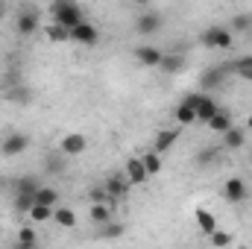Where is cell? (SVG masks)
Returning <instances> with one entry per match:
<instances>
[{"label":"cell","instance_id":"17","mask_svg":"<svg viewBox=\"0 0 252 249\" xmlns=\"http://www.w3.org/2000/svg\"><path fill=\"white\" fill-rule=\"evenodd\" d=\"M223 138V147L226 150H244V141H247V135H244V126H232L226 135H220Z\"/></svg>","mask_w":252,"mask_h":249},{"label":"cell","instance_id":"4","mask_svg":"<svg viewBox=\"0 0 252 249\" xmlns=\"http://www.w3.org/2000/svg\"><path fill=\"white\" fill-rule=\"evenodd\" d=\"M135 30H138L141 35L158 32V30H161V15H158L156 9H144V12L138 15V21H135Z\"/></svg>","mask_w":252,"mask_h":249},{"label":"cell","instance_id":"37","mask_svg":"<svg viewBox=\"0 0 252 249\" xmlns=\"http://www.w3.org/2000/svg\"><path fill=\"white\" fill-rule=\"evenodd\" d=\"M6 100H30L24 88H6Z\"/></svg>","mask_w":252,"mask_h":249},{"label":"cell","instance_id":"11","mask_svg":"<svg viewBox=\"0 0 252 249\" xmlns=\"http://www.w3.org/2000/svg\"><path fill=\"white\" fill-rule=\"evenodd\" d=\"M85 147H88V141H85V135H79V132H70V135H64L62 144H59L62 156H79Z\"/></svg>","mask_w":252,"mask_h":249},{"label":"cell","instance_id":"24","mask_svg":"<svg viewBox=\"0 0 252 249\" xmlns=\"http://www.w3.org/2000/svg\"><path fill=\"white\" fill-rule=\"evenodd\" d=\"M141 164H144L147 176H156V173L161 170V156H158V153H144V156H141Z\"/></svg>","mask_w":252,"mask_h":249},{"label":"cell","instance_id":"8","mask_svg":"<svg viewBox=\"0 0 252 249\" xmlns=\"http://www.w3.org/2000/svg\"><path fill=\"white\" fill-rule=\"evenodd\" d=\"M247 193H250V190H247V182H244L241 176L226 179V185H223V196H226L229 202H235V205H238V202H244V199H247Z\"/></svg>","mask_w":252,"mask_h":249},{"label":"cell","instance_id":"27","mask_svg":"<svg viewBox=\"0 0 252 249\" xmlns=\"http://www.w3.org/2000/svg\"><path fill=\"white\" fill-rule=\"evenodd\" d=\"M35 205V196L32 193H15V211L18 214H30Z\"/></svg>","mask_w":252,"mask_h":249},{"label":"cell","instance_id":"3","mask_svg":"<svg viewBox=\"0 0 252 249\" xmlns=\"http://www.w3.org/2000/svg\"><path fill=\"white\" fill-rule=\"evenodd\" d=\"M27 147H30V138H27L24 132H9V135L0 141V156L12 158V156H21Z\"/></svg>","mask_w":252,"mask_h":249},{"label":"cell","instance_id":"23","mask_svg":"<svg viewBox=\"0 0 252 249\" xmlns=\"http://www.w3.org/2000/svg\"><path fill=\"white\" fill-rule=\"evenodd\" d=\"M217 156H220L217 147H205V150H199V153L193 156V161H196V167H208V164L217 161Z\"/></svg>","mask_w":252,"mask_h":249},{"label":"cell","instance_id":"12","mask_svg":"<svg viewBox=\"0 0 252 249\" xmlns=\"http://www.w3.org/2000/svg\"><path fill=\"white\" fill-rule=\"evenodd\" d=\"M103 190H106L109 196L124 199V196H129V182H126V176H109V179L103 182Z\"/></svg>","mask_w":252,"mask_h":249},{"label":"cell","instance_id":"1","mask_svg":"<svg viewBox=\"0 0 252 249\" xmlns=\"http://www.w3.org/2000/svg\"><path fill=\"white\" fill-rule=\"evenodd\" d=\"M50 15H53V24L64 27L67 32H70L73 27L85 24L82 6H79V3H70V0H56V3H50Z\"/></svg>","mask_w":252,"mask_h":249},{"label":"cell","instance_id":"21","mask_svg":"<svg viewBox=\"0 0 252 249\" xmlns=\"http://www.w3.org/2000/svg\"><path fill=\"white\" fill-rule=\"evenodd\" d=\"M12 187H15V193H32L35 196V190H38V179L35 176H21V179H15L12 182Z\"/></svg>","mask_w":252,"mask_h":249},{"label":"cell","instance_id":"5","mask_svg":"<svg viewBox=\"0 0 252 249\" xmlns=\"http://www.w3.org/2000/svg\"><path fill=\"white\" fill-rule=\"evenodd\" d=\"M18 32L21 35H32L35 30H38V9L35 6H24L21 12H18Z\"/></svg>","mask_w":252,"mask_h":249},{"label":"cell","instance_id":"15","mask_svg":"<svg viewBox=\"0 0 252 249\" xmlns=\"http://www.w3.org/2000/svg\"><path fill=\"white\" fill-rule=\"evenodd\" d=\"M232 126H235V124H232V112L220 106V109H217V115L211 118V124H208V129H211V132H220V135H226V132H229Z\"/></svg>","mask_w":252,"mask_h":249},{"label":"cell","instance_id":"13","mask_svg":"<svg viewBox=\"0 0 252 249\" xmlns=\"http://www.w3.org/2000/svg\"><path fill=\"white\" fill-rule=\"evenodd\" d=\"M179 141V132L176 129H161L158 135H156V147H153V153H167V150H173V144Z\"/></svg>","mask_w":252,"mask_h":249},{"label":"cell","instance_id":"7","mask_svg":"<svg viewBox=\"0 0 252 249\" xmlns=\"http://www.w3.org/2000/svg\"><path fill=\"white\" fill-rule=\"evenodd\" d=\"M70 41H76V44H88V47H91V44H97V41H100V32H97V27H94V24H88V21H85V24H79V27H73V30H70Z\"/></svg>","mask_w":252,"mask_h":249},{"label":"cell","instance_id":"19","mask_svg":"<svg viewBox=\"0 0 252 249\" xmlns=\"http://www.w3.org/2000/svg\"><path fill=\"white\" fill-rule=\"evenodd\" d=\"M158 67H161L164 73H179V70L185 67V56H182V53H164Z\"/></svg>","mask_w":252,"mask_h":249},{"label":"cell","instance_id":"38","mask_svg":"<svg viewBox=\"0 0 252 249\" xmlns=\"http://www.w3.org/2000/svg\"><path fill=\"white\" fill-rule=\"evenodd\" d=\"M6 15H9V6H6V3H3V0H0V21H3V18H6Z\"/></svg>","mask_w":252,"mask_h":249},{"label":"cell","instance_id":"18","mask_svg":"<svg viewBox=\"0 0 252 249\" xmlns=\"http://www.w3.org/2000/svg\"><path fill=\"white\" fill-rule=\"evenodd\" d=\"M217 109H220V106H217L211 97H202V103L196 106V124H205V126H208V124H211V118L217 115Z\"/></svg>","mask_w":252,"mask_h":249},{"label":"cell","instance_id":"34","mask_svg":"<svg viewBox=\"0 0 252 249\" xmlns=\"http://www.w3.org/2000/svg\"><path fill=\"white\" fill-rule=\"evenodd\" d=\"M91 199H94V205H109V193L103 190V187H91Z\"/></svg>","mask_w":252,"mask_h":249},{"label":"cell","instance_id":"22","mask_svg":"<svg viewBox=\"0 0 252 249\" xmlns=\"http://www.w3.org/2000/svg\"><path fill=\"white\" fill-rule=\"evenodd\" d=\"M124 232H126L124 223H106V226L97 229V238H103V241H118Z\"/></svg>","mask_w":252,"mask_h":249},{"label":"cell","instance_id":"30","mask_svg":"<svg viewBox=\"0 0 252 249\" xmlns=\"http://www.w3.org/2000/svg\"><path fill=\"white\" fill-rule=\"evenodd\" d=\"M229 67H235V73H238V76L252 79V56H244V59H238V62L229 64Z\"/></svg>","mask_w":252,"mask_h":249},{"label":"cell","instance_id":"6","mask_svg":"<svg viewBox=\"0 0 252 249\" xmlns=\"http://www.w3.org/2000/svg\"><path fill=\"white\" fill-rule=\"evenodd\" d=\"M226 73H229V67H226V64L202 70V76H199V88H202V91H214V88H220V85H223V79H226Z\"/></svg>","mask_w":252,"mask_h":249},{"label":"cell","instance_id":"29","mask_svg":"<svg viewBox=\"0 0 252 249\" xmlns=\"http://www.w3.org/2000/svg\"><path fill=\"white\" fill-rule=\"evenodd\" d=\"M44 32H47V38H50V41H70V32H67L64 27H59V24H47V27H44Z\"/></svg>","mask_w":252,"mask_h":249},{"label":"cell","instance_id":"9","mask_svg":"<svg viewBox=\"0 0 252 249\" xmlns=\"http://www.w3.org/2000/svg\"><path fill=\"white\" fill-rule=\"evenodd\" d=\"M132 56H135L138 62L144 64V67H158V64H161V56H164V53H161L158 47L141 44V47H135V50H132Z\"/></svg>","mask_w":252,"mask_h":249},{"label":"cell","instance_id":"25","mask_svg":"<svg viewBox=\"0 0 252 249\" xmlns=\"http://www.w3.org/2000/svg\"><path fill=\"white\" fill-rule=\"evenodd\" d=\"M173 118L179 121V126H190V124H196V112H193V109H188L185 103H179V106L173 109Z\"/></svg>","mask_w":252,"mask_h":249},{"label":"cell","instance_id":"33","mask_svg":"<svg viewBox=\"0 0 252 249\" xmlns=\"http://www.w3.org/2000/svg\"><path fill=\"white\" fill-rule=\"evenodd\" d=\"M229 244H232V235H229V232H223V229H217V232L211 235V247L223 249V247H229Z\"/></svg>","mask_w":252,"mask_h":249},{"label":"cell","instance_id":"35","mask_svg":"<svg viewBox=\"0 0 252 249\" xmlns=\"http://www.w3.org/2000/svg\"><path fill=\"white\" fill-rule=\"evenodd\" d=\"M232 27H235V30H250L252 18L250 15H235V18H232Z\"/></svg>","mask_w":252,"mask_h":249},{"label":"cell","instance_id":"2","mask_svg":"<svg viewBox=\"0 0 252 249\" xmlns=\"http://www.w3.org/2000/svg\"><path fill=\"white\" fill-rule=\"evenodd\" d=\"M199 44L208 47V50H229V47L235 44V38H232V30L214 24V27H208V30L199 35Z\"/></svg>","mask_w":252,"mask_h":249},{"label":"cell","instance_id":"32","mask_svg":"<svg viewBox=\"0 0 252 249\" xmlns=\"http://www.w3.org/2000/svg\"><path fill=\"white\" fill-rule=\"evenodd\" d=\"M18 241L24 244V247H30V249H35V232H32V226H24L21 232H18Z\"/></svg>","mask_w":252,"mask_h":249},{"label":"cell","instance_id":"39","mask_svg":"<svg viewBox=\"0 0 252 249\" xmlns=\"http://www.w3.org/2000/svg\"><path fill=\"white\" fill-rule=\"evenodd\" d=\"M247 129H250V132H252V115H250V121H247Z\"/></svg>","mask_w":252,"mask_h":249},{"label":"cell","instance_id":"16","mask_svg":"<svg viewBox=\"0 0 252 249\" xmlns=\"http://www.w3.org/2000/svg\"><path fill=\"white\" fill-rule=\"evenodd\" d=\"M35 205H47V208H59V190L50 185H41L35 190Z\"/></svg>","mask_w":252,"mask_h":249},{"label":"cell","instance_id":"40","mask_svg":"<svg viewBox=\"0 0 252 249\" xmlns=\"http://www.w3.org/2000/svg\"><path fill=\"white\" fill-rule=\"evenodd\" d=\"M12 249H30V247H24V244H18V247H12Z\"/></svg>","mask_w":252,"mask_h":249},{"label":"cell","instance_id":"20","mask_svg":"<svg viewBox=\"0 0 252 249\" xmlns=\"http://www.w3.org/2000/svg\"><path fill=\"white\" fill-rule=\"evenodd\" d=\"M53 220H56V226H62V229H73V226H76V214H73V208H67V205L53 208Z\"/></svg>","mask_w":252,"mask_h":249},{"label":"cell","instance_id":"28","mask_svg":"<svg viewBox=\"0 0 252 249\" xmlns=\"http://www.w3.org/2000/svg\"><path fill=\"white\" fill-rule=\"evenodd\" d=\"M91 220H94L97 226L112 223V211H109V205H91Z\"/></svg>","mask_w":252,"mask_h":249},{"label":"cell","instance_id":"41","mask_svg":"<svg viewBox=\"0 0 252 249\" xmlns=\"http://www.w3.org/2000/svg\"><path fill=\"white\" fill-rule=\"evenodd\" d=\"M238 249H250V247H238Z\"/></svg>","mask_w":252,"mask_h":249},{"label":"cell","instance_id":"36","mask_svg":"<svg viewBox=\"0 0 252 249\" xmlns=\"http://www.w3.org/2000/svg\"><path fill=\"white\" fill-rule=\"evenodd\" d=\"M202 97H205V94H185V100H182V103H185L188 109H193V112H196V106L202 103Z\"/></svg>","mask_w":252,"mask_h":249},{"label":"cell","instance_id":"26","mask_svg":"<svg viewBox=\"0 0 252 249\" xmlns=\"http://www.w3.org/2000/svg\"><path fill=\"white\" fill-rule=\"evenodd\" d=\"M44 170H47V173H64V170H67V161H64L62 156L50 153V156L44 158Z\"/></svg>","mask_w":252,"mask_h":249},{"label":"cell","instance_id":"14","mask_svg":"<svg viewBox=\"0 0 252 249\" xmlns=\"http://www.w3.org/2000/svg\"><path fill=\"white\" fill-rule=\"evenodd\" d=\"M193 217H196V226H199V232H202V235H208V238H211V235L217 232V220H214V214H211L208 208H196V211H193Z\"/></svg>","mask_w":252,"mask_h":249},{"label":"cell","instance_id":"42","mask_svg":"<svg viewBox=\"0 0 252 249\" xmlns=\"http://www.w3.org/2000/svg\"><path fill=\"white\" fill-rule=\"evenodd\" d=\"M250 156H252V150H250Z\"/></svg>","mask_w":252,"mask_h":249},{"label":"cell","instance_id":"31","mask_svg":"<svg viewBox=\"0 0 252 249\" xmlns=\"http://www.w3.org/2000/svg\"><path fill=\"white\" fill-rule=\"evenodd\" d=\"M30 217H32L35 223H44V220H53V208H47V205H32V211H30Z\"/></svg>","mask_w":252,"mask_h":249},{"label":"cell","instance_id":"10","mask_svg":"<svg viewBox=\"0 0 252 249\" xmlns=\"http://www.w3.org/2000/svg\"><path fill=\"white\" fill-rule=\"evenodd\" d=\"M147 179H150V176H147V170H144L141 158H138V156L126 158V182H129V185H144Z\"/></svg>","mask_w":252,"mask_h":249}]
</instances>
